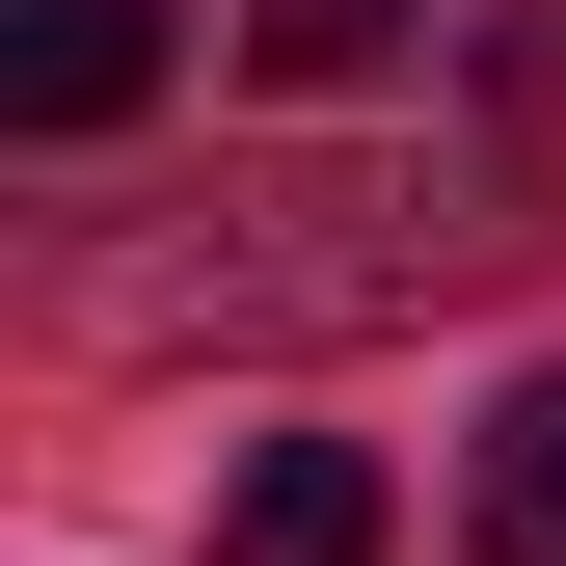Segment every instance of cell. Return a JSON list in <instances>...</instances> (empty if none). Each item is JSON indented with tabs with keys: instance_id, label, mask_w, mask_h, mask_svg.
<instances>
[{
	"instance_id": "obj_1",
	"label": "cell",
	"mask_w": 566,
	"mask_h": 566,
	"mask_svg": "<svg viewBox=\"0 0 566 566\" xmlns=\"http://www.w3.org/2000/svg\"><path fill=\"white\" fill-rule=\"evenodd\" d=\"M513 243L459 163H270V189H217V243H108V324L135 350H189V324H405V297H459V270Z\"/></svg>"
},
{
	"instance_id": "obj_2",
	"label": "cell",
	"mask_w": 566,
	"mask_h": 566,
	"mask_svg": "<svg viewBox=\"0 0 566 566\" xmlns=\"http://www.w3.org/2000/svg\"><path fill=\"white\" fill-rule=\"evenodd\" d=\"M163 108V0H0V135H135Z\"/></svg>"
},
{
	"instance_id": "obj_3",
	"label": "cell",
	"mask_w": 566,
	"mask_h": 566,
	"mask_svg": "<svg viewBox=\"0 0 566 566\" xmlns=\"http://www.w3.org/2000/svg\"><path fill=\"white\" fill-rule=\"evenodd\" d=\"M217 566H378V459H350V432H270L217 485Z\"/></svg>"
},
{
	"instance_id": "obj_4",
	"label": "cell",
	"mask_w": 566,
	"mask_h": 566,
	"mask_svg": "<svg viewBox=\"0 0 566 566\" xmlns=\"http://www.w3.org/2000/svg\"><path fill=\"white\" fill-rule=\"evenodd\" d=\"M459 513H485V566H566V378H513V405H485Z\"/></svg>"
},
{
	"instance_id": "obj_5",
	"label": "cell",
	"mask_w": 566,
	"mask_h": 566,
	"mask_svg": "<svg viewBox=\"0 0 566 566\" xmlns=\"http://www.w3.org/2000/svg\"><path fill=\"white\" fill-rule=\"evenodd\" d=\"M243 54H270V82H378V54H405V0H243Z\"/></svg>"
}]
</instances>
